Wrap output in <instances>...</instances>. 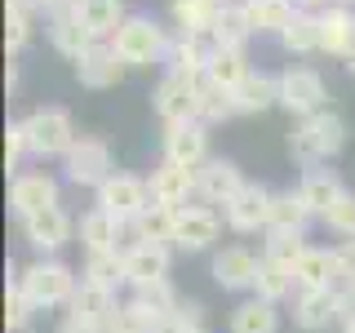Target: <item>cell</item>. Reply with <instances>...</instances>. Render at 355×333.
I'll use <instances>...</instances> for the list:
<instances>
[{
	"label": "cell",
	"instance_id": "cell-21",
	"mask_svg": "<svg viewBox=\"0 0 355 333\" xmlns=\"http://www.w3.org/2000/svg\"><path fill=\"white\" fill-rule=\"evenodd\" d=\"M293 284H297V293L338 289V253L311 249V244H306V253H302V258H297V266H293Z\"/></svg>",
	"mask_w": 355,
	"mask_h": 333
},
{
	"label": "cell",
	"instance_id": "cell-10",
	"mask_svg": "<svg viewBox=\"0 0 355 333\" xmlns=\"http://www.w3.org/2000/svg\"><path fill=\"white\" fill-rule=\"evenodd\" d=\"M209 125L200 120H182V125L164 129V164H182V169H200L209 160Z\"/></svg>",
	"mask_w": 355,
	"mask_h": 333
},
{
	"label": "cell",
	"instance_id": "cell-54",
	"mask_svg": "<svg viewBox=\"0 0 355 333\" xmlns=\"http://www.w3.org/2000/svg\"><path fill=\"white\" fill-rule=\"evenodd\" d=\"M240 5H244V0H240Z\"/></svg>",
	"mask_w": 355,
	"mask_h": 333
},
{
	"label": "cell",
	"instance_id": "cell-33",
	"mask_svg": "<svg viewBox=\"0 0 355 333\" xmlns=\"http://www.w3.org/2000/svg\"><path fill=\"white\" fill-rule=\"evenodd\" d=\"M293 266H284V262H271V258H262L258 262V280H253V298H262V302H280V298L293 293Z\"/></svg>",
	"mask_w": 355,
	"mask_h": 333
},
{
	"label": "cell",
	"instance_id": "cell-26",
	"mask_svg": "<svg viewBox=\"0 0 355 333\" xmlns=\"http://www.w3.org/2000/svg\"><path fill=\"white\" fill-rule=\"evenodd\" d=\"M76 14H80V22L89 27V36L103 40V36H116L120 22H125V5L120 0H76Z\"/></svg>",
	"mask_w": 355,
	"mask_h": 333
},
{
	"label": "cell",
	"instance_id": "cell-37",
	"mask_svg": "<svg viewBox=\"0 0 355 333\" xmlns=\"http://www.w3.org/2000/svg\"><path fill=\"white\" fill-rule=\"evenodd\" d=\"M280 44H284L288 53H315V49H320V14L297 9L293 22L280 31Z\"/></svg>",
	"mask_w": 355,
	"mask_h": 333
},
{
	"label": "cell",
	"instance_id": "cell-7",
	"mask_svg": "<svg viewBox=\"0 0 355 333\" xmlns=\"http://www.w3.org/2000/svg\"><path fill=\"white\" fill-rule=\"evenodd\" d=\"M271 205H275V191L262 182H244L236 196L222 205V214H227V227L240 231V236H249V231H266L271 227Z\"/></svg>",
	"mask_w": 355,
	"mask_h": 333
},
{
	"label": "cell",
	"instance_id": "cell-39",
	"mask_svg": "<svg viewBox=\"0 0 355 333\" xmlns=\"http://www.w3.org/2000/svg\"><path fill=\"white\" fill-rule=\"evenodd\" d=\"M9 293H5V325H9V333H22L31 325V316H36V307H31V298L22 293V284H18V266H9Z\"/></svg>",
	"mask_w": 355,
	"mask_h": 333
},
{
	"label": "cell",
	"instance_id": "cell-20",
	"mask_svg": "<svg viewBox=\"0 0 355 333\" xmlns=\"http://www.w3.org/2000/svg\"><path fill=\"white\" fill-rule=\"evenodd\" d=\"M76 76H80L85 89H111L120 76H125V62H120V53L111 49V44L98 40V44H89L85 58L76 62Z\"/></svg>",
	"mask_w": 355,
	"mask_h": 333
},
{
	"label": "cell",
	"instance_id": "cell-14",
	"mask_svg": "<svg viewBox=\"0 0 355 333\" xmlns=\"http://www.w3.org/2000/svg\"><path fill=\"white\" fill-rule=\"evenodd\" d=\"M240 187H244V178H240V164H236V160L209 155V160L196 169V196H205L209 205H227V200L236 196Z\"/></svg>",
	"mask_w": 355,
	"mask_h": 333
},
{
	"label": "cell",
	"instance_id": "cell-12",
	"mask_svg": "<svg viewBox=\"0 0 355 333\" xmlns=\"http://www.w3.org/2000/svg\"><path fill=\"white\" fill-rule=\"evenodd\" d=\"M58 205V182L49 173H14L9 182V209L27 222L31 214H44V209Z\"/></svg>",
	"mask_w": 355,
	"mask_h": 333
},
{
	"label": "cell",
	"instance_id": "cell-25",
	"mask_svg": "<svg viewBox=\"0 0 355 333\" xmlns=\"http://www.w3.org/2000/svg\"><path fill=\"white\" fill-rule=\"evenodd\" d=\"M120 231H125V222L111 218L107 209H98V205L80 218V244L89 253H111L120 244Z\"/></svg>",
	"mask_w": 355,
	"mask_h": 333
},
{
	"label": "cell",
	"instance_id": "cell-34",
	"mask_svg": "<svg viewBox=\"0 0 355 333\" xmlns=\"http://www.w3.org/2000/svg\"><path fill=\"white\" fill-rule=\"evenodd\" d=\"M244 14H249V22H253V31H280L293 22V14H297V5L293 0H244Z\"/></svg>",
	"mask_w": 355,
	"mask_h": 333
},
{
	"label": "cell",
	"instance_id": "cell-23",
	"mask_svg": "<svg viewBox=\"0 0 355 333\" xmlns=\"http://www.w3.org/2000/svg\"><path fill=\"white\" fill-rule=\"evenodd\" d=\"M302 200H306V209L315 218H324L333 205H338L342 196H347V187H342V178L333 173V169H306V178H302Z\"/></svg>",
	"mask_w": 355,
	"mask_h": 333
},
{
	"label": "cell",
	"instance_id": "cell-51",
	"mask_svg": "<svg viewBox=\"0 0 355 333\" xmlns=\"http://www.w3.org/2000/svg\"><path fill=\"white\" fill-rule=\"evenodd\" d=\"M342 333H355V320H351V325H342Z\"/></svg>",
	"mask_w": 355,
	"mask_h": 333
},
{
	"label": "cell",
	"instance_id": "cell-6",
	"mask_svg": "<svg viewBox=\"0 0 355 333\" xmlns=\"http://www.w3.org/2000/svg\"><path fill=\"white\" fill-rule=\"evenodd\" d=\"M151 205V187L147 178L138 173H111L103 187H98V209H107L111 218H120L125 227H133Z\"/></svg>",
	"mask_w": 355,
	"mask_h": 333
},
{
	"label": "cell",
	"instance_id": "cell-16",
	"mask_svg": "<svg viewBox=\"0 0 355 333\" xmlns=\"http://www.w3.org/2000/svg\"><path fill=\"white\" fill-rule=\"evenodd\" d=\"M258 262L244 244H227V249L214 253V280L218 289H231V293H240V289H253V280H258Z\"/></svg>",
	"mask_w": 355,
	"mask_h": 333
},
{
	"label": "cell",
	"instance_id": "cell-44",
	"mask_svg": "<svg viewBox=\"0 0 355 333\" xmlns=\"http://www.w3.org/2000/svg\"><path fill=\"white\" fill-rule=\"evenodd\" d=\"M27 40H31V14H22V9H9V31H5L9 53H18Z\"/></svg>",
	"mask_w": 355,
	"mask_h": 333
},
{
	"label": "cell",
	"instance_id": "cell-18",
	"mask_svg": "<svg viewBox=\"0 0 355 333\" xmlns=\"http://www.w3.org/2000/svg\"><path fill=\"white\" fill-rule=\"evenodd\" d=\"M333 320H342V293L338 289H315V293H297L293 302V325L306 333L329 329Z\"/></svg>",
	"mask_w": 355,
	"mask_h": 333
},
{
	"label": "cell",
	"instance_id": "cell-11",
	"mask_svg": "<svg viewBox=\"0 0 355 333\" xmlns=\"http://www.w3.org/2000/svg\"><path fill=\"white\" fill-rule=\"evenodd\" d=\"M218 231H222V218L209 205H182L178 209V227H173V244L182 253H200L218 240Z\"/></svg>",
	"mask_w": 355,
	"mask_h": 333
},
{
	"label": "cell",
	"instance_id": "cell-43",
	"mask_svg": "<svg viewBox=\"0 0 355 333\" xmlns=\"http://www.w3.org/2000/svg\"><path fill=\"white\" fill-rule=\"evenodd\" d=\"M324 227L333 231V236H342V240H355V191H347L338 200V205L324 214Z\"/></svg>",
	"mask_w": 355,
	"mask_h": 333
},
{
	"label": "cell",
	"instance_id": "cell-15",
	"mask_svg": "<svg viewBox=\"0 0 355 333\" xmlns=\"http://www.w3.org/2000/svg\"><path fill=\"white\" fill-rule=\"evenodd\" d=\"M125 271L129 284H155V280H169V244H151V240H133L125 249Z\"/></svg>",
	"mask_w": 355,
	"mask_h": 333
},
{
	"label": "cell",
	"instance_id": "cell-48",
	"mask_svg": "<svg viewBox=\"0 0 355 333\" xmlns=\"http://www.w3.org/2000/svg\"><path fill=\"white\" fill-rule=\"evenodd\" d=\"M53 333H107V329H98V325H89V320H76V316H67Z\"/></svg>",
	"mask_w": 355,
	"mask_h": 333
},
{
	"label": "cell",
	"instance_id": "cell-41",
	"mask_svg": "<svg viewBox=\"0 0 355 333\" xmlns=\"http://www.w3.org/2000/svg\"><path fill=\"white\" fill-rule=\"evenodd\" d=\"M231 116H240V111H236V94H227V89H214V85H205V94H200V111H196V120H200V125H218V120H231Z\"/></svg>",
	"mask_w": 355,
	"mask_h": 333
},
{
	"label": "cell",
	"instance_id": "cell-45",
	"mask_svg": "<svg viewBox=\"0 0 355 333\" xmlns=\"http://www.w3.org/2000/svg\"><path fill=\"white\" fill-rule=\"evenodd\" d=\"M22 155H31V151H27V133H22V120H18V125L5 129V169H18Z\"/></svg>",
	"mask_w": 355,
	"mask_h": 333
},
{
	"label": "cell",
	"instance_id": "cell-38",
	"mask_svg": "<svg viewBox=\"0 0 355 333\" xmlns=\"http://www.w3.org/2000/svg\"><path fill=\"white\" fill-rule=\"evenodd\" d=\"M155 325H160V316H151L138 298H129V302H120L116 311H111L107 333H151Z\"/></svg>",
	"mask_w": 355,
	"mask_h": 333
},
{
	"label": "cell",
	"instance_id": "cell-46",
	"mask_svg": "<svg viewBox=\"0 0 355 333\" xmlns=\"http://www.w3.org/2000/svg\"><path fill=\"white\" fill-rule=\"evenodd\" d=\"M333 253H338V289H355V240H342Z\"/></svg>",
	"mask_w": 355,
	"mask_h": 333
},
{
	"label": "cell",
	"instance_id": "cell-8",
	"mask_svg": "<svg viewBox=\"0 0 355 333\" xmlns=\"http://www.w3.org/2000/svg\"><path fill=\"white\" fill-rule=\"evenodd\" d=\"M324 98H329V89L320 80V71H311V67H288L280 76V107L293 111L297 120L324 111Z\"/></svg>",
	"mask_w": 355,
	"mask_h": 333
},
{
	"label": "cell",
	"instance_id": "cell-36",
	"mask_svg": "<svg viewBox=\"0 0 355 333\" xmlns=\"http://www.w3.org/2000/svg\"><path fill=\"white\" fill-rule=\"evenodd\" d=\"M173 227H178V209L169 205H147V214L133 222V236L138 240H151V244H173Z\"/></svg>",
	"mask_w": 355,
	"mask_h": 333
},
{
	"label": "cell",
	"instance_id": "cell-47",
	"mask_svg": "<svg viewBox=\"0 0 355 333\" xmlns=\"http://www.w3.org/2000/svg\"><path fill=\"white\" fill-rule=\"evenodd\" d=\"M151 333H209V329L196 325V320H187V316H164Z\"/></svg>",
	"mask_w": 355,
	"mask_h": 333
},
{
	"label": "cell",
	"instance_id": "cell-30",
	"mask_svg": "<svg viewBox=\"0 0 355 333\" xmlns=\"http://www.w3.org/2000/svg\"><path fill=\"white\" fill-rule=\"evenodd\" d=\"M80 280L107 289V293H116L120 284H129V271H125V253L111 249V253H89L85 258V275Z\"/></svg>",
	"mask_w": 355,
	"mask_h": 333
},
{
	"label": "cell",
	"instance_id": "cell-13",
	"mask_svg": "<svg viewBox=\"0 0 355 333\" xmlns=\"http://www.w3.org/2000/svg\"><path fill=\"white\" fill-rule=\"evenodd\" d=\"M49 40H53V49H58L62 58H71V62H80L89 44H98L94 36H89V27L80 22V14H76V0L71 5L49 9Z\"/></svg>",
	"mask_w": 355,
	"mask_h": 333
},
{
	"label": "cell",
	"instance_id": "cell-28",
	"mask_svg": "<svg viewBox=\"0 0 355 333\" xmlns=\"http://www.w3.org/2000/svg\"><path fill=\"white\" fill-rule=\"evenodd\" d=\"M231 333H280V311H275V302H262V298H244L231 311Z\"/></svg>",
	"mask_w": 355,
	"mask_h": 333
},
{
	"label": "cell",
	"instance_id": "cell-5",
	"mask_svg": "<svg viewBox=\"0 0 355 333\" xmlns=\"http://www.w3.org/2000/svg\"><path fill=\"white\" fill-rule=\"evenodd\" d=\"M205 76H182V71H164V80L155 85L151 107L160 111L164 125H182V120H196L200 111V94H205Z\"/></svg>",
	"mask_w": 355,
	"mask_h": 333
},
{
	"label": "cell",
	"instance_id": "cell-52",
	"mask_svg": "<svg viewBox=\"0 0 355 333\" xmlns=\"http://www.w3.org/2000/svg\"><path fill=\"white\" fill-rule=\"evenodd\" d=\"M302 5H329V0H302Z\"/></svg>",
	"mask_w": 355,
	"mask_h": 333
},
{
	"label": "cell",
	"instance_id": "cell-27",
	"mask_svg": "<svg viewBox=\"0 0 355 333\" xmlns=\"http://www.w3.org/2000/svg\"><path fill=\"white\" fill-rule=\"evenodd\" d=\"M266 107H280V76L249 71V80L236 89V111L253 116V111H266Z\"/></svg>",
	"mask_w": 355,
	"mask_h": 333
},
{
	"label": "cell",
	"instance_id": "cell-4",
	"mask_svg": "<svg viewBox=\"0 0 355 333\" xmlns=\"http://www.w3.org/2000/svg\"><path fill=\"white\" fill-rule=\"evenodd\" d=\"M22 133H27L31 155H67L76 147V125L62 107H36L22 120Z\"/></svg>",
	"mask_w": 355,
	"mask_h": 333
},
{
	"label": "cell",
	"instance_id": "cell-19",
	"mask_svg": "<svg viewBox=\"0 0 355 333\" xmlns=\"http://www.w3.org/2000/svg\"><path fill=\"white\" fill-rule=\"evenodd\" d=\"M320 49L333 58H351L355 53V9L351 5H329L320 14Z\"/></svg>",
	"mask_w": 355,
	"mask_h": 333
},
{
	"label": "cell",
	"instance_id": "cell-50",
	"mask_svg": "<svg viewBox=\"0 0 355 333\" xmlns=\"http://www.w3.org/2000/svg\"><path fill=\"white\" fill-rule=\"evenodd\" d=\"M347 71H351V76H355V53H351V58H347Z\"/></svg>",
	"mask_w": 355,
	"mask_h": 333
},
{
	"label": "cell",
	"instance_id": "cell-22",
	"mask_svg": "<svg viewBox=\"0 0 355 333\" xmlns=\"http://www.w3.org/2000/svg\"><path fill=\"white\" fill-rule=\"evenodd\" d=\"M151 200L155 205H169V209H182L187 200L196 196V169H182V164H160L151 178Z\"/></svg>",
	"mask_w": 355,
	"mask_h": 333
},
{
	"label": "cell",
	"instance_id": "cell-35",
	"mask_svg": "<svg viewBox=\"0 0 355 333\" xmlns=\"http://www.w3.org/2000/svg\"><path fill=\"white\" fill-rule=\"evenodd\" d=\"M218 9H222V0H169V14L178 22V31H187V36L214 27Z\"/></svg>",
	"mask_w": 355,
	"mask_h": 333
},
{
	"label": "cell",
	"instance_id": "cell-24",
	"mask_svg": "<svg viewBox=\"0 0 355 333\" xmlns=\"http://www.w3.org/2000/svg\"><path fill=\"white\" fill-rule=\"evenodd\" d=\"M116 307H120V298H116V293H107V289H98V284L80 280V289H76V298H71V307H67V316L89 320V325L107 329V320H111V311H116Z\"/></svg>",
	"mask_w": 355,
	"mask_h": 333
},
{
	"label": "cell",
	"instance_id": "cell-1",
	"mask_svg": "<svg viewBox=\"0 0 355 333\" xmlns=\"http://www.w3.org/2000/svg\"><path fill=\"white\" fill-rule=\"evenodd\" d=\"M342 147H347V120L338 111H315V116H302L288 133V151L297 155L302 164H320V160H333Z\"/></svg>",
	"mask_w": 355,
	"mask_h": 333
},
{
	"label": "cell",
	"instance_id": "cell-42",
	"mask_svg": "<svg viewBox=\"0 0 355 333\" xmlns=\"http://www.w3.org/2000/svg\"><path fill=\"white\" fill-rule=\"evenodd\" d=\"M302 253H306V244H302L297 231H266V253H262V258L284 262V266H297Z\"/></svg>",
	"mask_w": 355,
	"mask_h": 333
},
{
	"label": "cell",
	"instance_id": "cell-2",
	"mask_svg": "<svg viewBox=\"0 0 355 333\" xmlns=\"http://www.w3.org/2000/svg\"><path fill=\"white\" fill-rule=\"evenodd\" d=\"M18 284H22V293L31 298V307L36 311H53V307H71V298H76V271L67 262L58 258H40V262H31V266H22L18 271Z\"/></svg>",
	"mask_w": 355,
	"mask_h": 333
},
{
	"label": "cell",
	"instance_id": "cell-29",
	"mask_svg": "<svg viewBox=\"0 0 355 333\" xmlns=\"http://www.w3.org/2000/svg\"><path fill=\"white\" fill-rule=\"evenodd\" d=\"M205 80L214 89H227V94H236V89L249 80V62H244V49H218L214 62L205 67Z\"/></svg>",
	"mask_w": 355,
	"mask_h": 333
},
{
	"label": "cell",
	"instance_id": "cell-3",
	"mask_svg": "<svg viewBox=\"0 0 355 333\" xmlns=\"http://www.w3.org/2000/svg\"><path fill=\"white\" fill-rule=\"evenodd\" d=\"M169 40L173 36H164V27L155 18L129 14L125 22H120V31L111 36V49L120 53V62H125V67H151V62H164Z\"/></svg>",
	"mask_w": 355,
	"mask_h": 333
},
{
	"label": "cell",
	"instance_id": "cell-9",
	"mask_svg": "<svg viewBox=\"0 0 355 333\" xmlns=\"http://www.w3.org/2000/svg\"><path fill=\"white\" fill-rule=\"evenodd\" d=\"M116 173L111 169V151L103 138H76V147L67 151V178H71L76 187H103L107 178Z\"/></svg>",
	"mask_w": 355,
	"mask_h": 333
},
{
	"label": "cell",
	"instance_id": "cell-49",
	"mask_svg": "<svg viewBox=\"0 0 355 333\" xmlns=\"http://www.w3.org/2000/svg\"><path fill=\"white\" fill-rule=\"evenodd\" d=\"M58 5H71V0H40V9H58Z\"/></svg>",
	"mask_w": 355,
	"mask_h": 333
},
{
	"label": "cell",
	"instance_id": "cell-31",
	"mask_svg": "<svg viewBox=\"0 0 355 333\" xmlns=\"http://www.w3.org/2000/svg\"><path fill=\"white\" fill-rule=\"evenodd\" d=\"M214 36L222 40V49H244V40L253 36V22H249L240 0H222V9L214 18Z\"/></svg>",
	"mask_w": 355,
	"mask_h": 333
},
{
	"label": "cell",
	"instance_id": "cell-53",
	"mask_svg": "<svg viewBox=\"0 0 355 333\" xmlns=\"http://www.w3.org/2000/svg\"><path fill=\"white\" fill-rule=\"evenodd\" d=\"M342 5H355V0H342Z\"/></svg>",
	"mask_w": 355,
	"mask_h": 333
},
{
	"label": "cell",
	"instance_id": "cell-17",
	"mask_svg": "<svg viewBox=\"0 0 355 333\" xmlns=\"http://www.w3.org/2000/svg\"><path fill=\"white\" fill-rule=\"evenodd\" d=\"M22 231H27V244L36 253H58L67 240H71V218H67V209H44V214H31L27 222H22Z\"/></svg>",
	"mask_w": 355,
	"mask_h": 333
},
{
	"label": "cell",
	"instance_id": "cell-40",
	"mask_svg": "<svg viewBox=\"0 0 355 333\" xmlns=\"http://www.w3.org/2000/svg\"><path fill=\"white\" fill-rule=\"evenodd\" d=\"M133 298H138L142 307L151 311V316H178V307H182V298L173 293V284L169 280H155V284H142V289H133Z\"/></svg>",
	"mask_w": 355,
	"mask_h": 333
},
{
	"label": "cell",
	"instance_id": "cell-32",
	"mask_svg": "<svg viewBox=\"0 0 355 333\" xmlns=\"http://www.w3.org/2000/svg\"><path fill=\"white\" fill-rule=\"evenodd\" d=\"M311 218H315V214L306 209L302 191H280L275 205H271V227H266V231H297V236H306Z\"/></svg>",
	"mask_w": 355,
	"mask_h": 333
}]
</instances>
